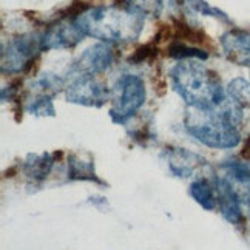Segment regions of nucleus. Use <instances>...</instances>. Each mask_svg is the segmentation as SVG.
<instances>
[{
    "label": "nucleus",
    "mask_w": 250,
    "mask_h": 250,
    "mask_svg": "<svg viewBox=\"0 0 250 250\" xmlns=\"http://www.w3.org/2000/svg\"><path fill=\"white\" fill-rule=\"evenodd\" d=\"M74 23L85 36L107 43H125L141 36L144 14L128 6H96L81 14Z\"/></svg>",
    "instance_id": "nucleus-1"
},
{
    "label": "nucleus",
    "mask_w": 250,
    "mask_h": 250,
    "mask_svg": "<svg viewBox=\"0 0 250 250\" xmlns=\"http://www.w3.org/2000/svg\"><path fill=\"white\" fill-rule=\"evenodd\" d=\"M170 76L173 88L195 110L208 111L227 98L218 76L193 59L181 61Z\"/></svg>",
    "instance_id": "nucleus-2"
},
{
    "label": "nucleus",
    "mask_w": 250,
    "mask_h": 250,
    "mask_svg": "<svg viewBox=\"0 0 250 250\" xmlns=\"http://www.w3.org/2000/svg\"><path fill=\"white\" fill-rule=\"evenodd\" d=\"M146 85L134 74H124L118 79L111 90L113 105L110 118L116 124H125L146 102Z\"/></svg>",
    "instance_id": "nucleus-3"
},
{
    "label": "nucleus",
    "mask_w": 250,
    "mask_h": 250,
    "mask_svg": "<svg viewBox=\"0 0 250 250\" xmlns=\"http://www.w3.org/2000/svg\"><path fill=\"white\" fill-rule=\"evenodd\" d=\"M201 113L206 116L204 121H199L198 118L186 121V128L195 139L210 148H235L239 146L241 134L238 131V127L210 116L206 111Z\"/></svg>",
    "instance_id": "nucleus-4"
},
{
    "label": "nucleus",
    "mask_w": 250,
    "mask_h": 250,
    "mask_svg": "<svg viewBox=\"0 0 250 250\" xmlns=\"http://www.w3.org/2000/svg\"><path fill=\"white\" fill-rule=\"evenodd\" d=\"M42 50V36L23 34L17 36L3 46L2 71L3 73H28Z\"/></svg>",
    "instance_id": "nucleus-5"
},
{
    "label": "nucleus",
    "mask_w": 250,
    "mask_h": 250,
    "mask_svg": "<svg viewBox=\"0 0 250 250\" xmlns=\"http://www.w3.org/2000/svg\"><path fill=\"white\" fill-rule=\"evenodd\" d=\"M111 91L101 79L91 74H78L66 86V101L85 107H102L108 101Z\"/></svg>",
    "instance_id": "nucleus-6"
},
{
    "label": "nucleus",
    "mask_w": 250,
    "mask_h": 250,
    "mask_svg": "<svg viewBox=\"0 0 250 250\" xmlns=\"http://www.w3.org/2000/svg\"><path fill=\"white\" fill-rule=\"evenodd\" d=\"M114 61L113 50L105 43H96L79 56L71 66V73L76 74H101L105 70H108Z\"/></svg>",
    "instance_id": "nucleus-7"
},
{
    "label": "nucleus",
    "mask_w": 250,
    "mask_h": 250,
    "mask_svg": "<svg viewBox=\"0 0 250 250\" xmlns=\"http://www.w3.org/2000/svg\"><path fill=\"white\" fill-rule=\"evenodd\" d=\"M86 37L74 21H61L46 28L42 36V50H61V48H74Z\"/></svg>",
    "instance_id": "nucleus-8"
},
{
    "label": "nucleus",
    "mask_w": 250,
    "mask_h": 250,
    "mask_svg": "<svg viewBox=\"0 0 250 250\" xmlns=\"http://www.w3.org/2000/svg\"><path fill=\"white\" fill-rule=\"evenodd\" d=\"M216 198L218 206L223 216L229 221L230 224L241 226L244 223V215L241 211V201L236 196L232 186L229 184L227 179H218L216 181Z\"/></svg>",
    "instance_id": "nucleus-9"
},
{
    "label": "nucleus",
    "mask_w": 250,
    "mask_h": 250,
    "mask_svg": "<svg viewBox=\"0 0 250 250\" xmlns=\"http://www.w3.org/2000/svg\"><path fill=\"white\" fill-rule=\"evenodd\" d=\"M221 45L232 62L250 66V33L241 30L227 31L221 37Z\"/></svg>",
    "instance_id": "nucleus-10"
},
{
    "label": "nucleus",
    "mask_w": 250,
    "mask_h": 250,
    "mask_svg": "<svg viewBox=\"0 0 250 250\" xmlns=\"http://www.w3.org/2000/svg\"><path fill=\"white\" fill-rule=\"evenodd\" d=\"M227 182L232 186L233 191L239 201L250 206V168L243 164H229L226 166Z\"/></svg>",
    "instance_id": "nucleus-11"
},
{
    "label": "nucleus",
    "mask_w": 250,
    "mask_h": 250,
    "mask_svg": "<svg viewBox=\"0 0 250 250\" xmlns=\"http://www.w3.org/2000/svg\"><path fill=\"white\" fill-rule=\"evenodd\" d=\"M53 156L43 153V155H30L25 162V173L34 181H42L48 176L53 167Z\"/></svg>",
    "instance_id": "nucleus-12"
},
{
    "label": "nucleus",
    "mask_w": 250,
    "mask_h": 250,
    "mask_svg": "<svg viewBox=\"0 0 250 250\" xmlns=\"http://www.w3.org/2000/svg\"><path fill=\"white\" fill-rule=\"evenodd\" d=\"M190 195L206 210H213L218 204V198H216L213 187L204 179L195 181L193 184L190 186Z\"/></svg>",
    "instance_id": "nucleus-13"
},
{
    "label": "nucleus",
    "mask_w": 250,
    "mask_h": 250,
    "mask_svg": "<svg viewBox=\"0 0 250 250\" xmlns=\"http://www.w3.org/2000/svg\"><path fill=\"white\" fill-rule=\"evenodd\" d=\"M168 56L173 59L178 61H190V59H201L206 61L208 57V53L204 50H199V48L188 46L184 42H173L168 46Z\"/></svg>",
    "instance_id": "nucleus-14"
},
{
    "label": "nucleus",
    "mask_w": 250,
    "mask_h": 250,
    "mask_svg": "<svg viewBox=\"0 0 250 250\" xmlns=\"http://www.w3.org/2000/svg\"><path fill=\"white\" fill-rule=\"evenodd\" d=\"M173 33H175V37H179V39L186 41L188 43H195V45H203L208 39L201 30H196V28L190 26L188 23L182 21L175 22V31Z\"/></svg>",
    "instance_id": "nucleus-15"
},
{
    "label": "nucleus",
    "mask_w": 250,
    "mask_h": 250,
    "mask_svg": "<svg viewBox=\"0 0 250 250\" xmlns=\"http://www.w3.org/2000/svg\"><path fill=\"white\" fill-rule=\"evenodd\" d=\"M125 6H128L141 14H148L158 17L164 6V0H125Z\"/></svg>",
    "instance_id": "nucleus-16"
},
{
    "label": "nucleus",
    "mask_w": 250,
    "mask_h": 250,
    "mask_svg": "<svg viewBox=\"0 0 250 250\" xmlns=\"http://www.w3.org/2000/svg\"><path fill=\"white\" fill-rule=\"evenodd\" d=\"M34 86L39 90L43 96H53L56 93H59L63 86V79L59 76L51 74V73H45L41 76L39 79L36 81Z\"/></svg>",
    "instance_id": "nucleus-17"
},
{
    "label": "nucleus",
    "mask_w": 250,
    "mask_h": 250,
    "mask_svg": "<svg viewBox=\"0 0 250 250\" xmlns=\"http://www.w3.org/2000/svg\"><path fill=\"white\" fill-rule=\"evenodd\" d=\"M68 173L73 179H96L91 162H83L79 158L71 156L68 162Z\"/></svg>",
    "instance_id": "nucleus-18"
},
{
    "label": "nucleus",
    "mask_w": 250,
    "mask_h": 250,
    "mask_svg": "<svg viewBox=\"0 0 250 250\" xmlns=\"http://www.w3.org/2000/svg\"><path fill=\"white\" fill-rule=\"evenodd\" d=\"M229 96H232L239 104L250 105V82L246 79H233L229 83Z\"/></svg>",
    "instance_id": "nucleus-19"
},
{
    "label": "nucleus",
    "mask_w": 250,
    "mask_h": 250,
    "mask_svg": "<svg viewBox=\"0 0 250 250\" xmlns=\"http://www.w3.org/2000/svg\"><path fill=\"white\" fill-rule=\"evenodd\" d=\"M156 54H158V46H156V42L153 41L151 43L139 46L138 50L128 57V62L131 65H139V63H144V62H148L151 59H155Z\"/></svg>",
    "instance_id": "nucleus-20"
},
{
    "label": "nucleus",
    "mask_w": 250,
    "mask_h": 250,
    "mask_svg": "<svg viewBox=\"0 0 250 250\" xmlns=\"http://www.w3.org/2000/svg\"><path fill=\"white\" fill-rule=\"evenodd\" d=\"M28 110L31 111L34 116H54V105L50 96H42V98L36 99Z\"/></svg>",
    "instance_id": "nucleus-21"
},
{
    "label": "nucleus",
    "mask_w": 250,
    "mask_h": 250,
    "mask_svg": "<svg viewBox=\"0 0 250 250\" xmlns=\"http://www.w3.org/2000/svg\"><path fill=\"white\" fill-rule=\"evenodd\" d=\"M186 3L191 9H193V11H196V13H201V14H204V16H215V17L223 19V21H229L227 16L223 11H219V9L210 6L208 3L204 2V0H186Z\"/></svg>",
    "instance_id": "nucleus-22"
},
{
    "label": "nucleus",
    "mask_w": 250,
    "mask_h": 250,
    "mask_svg": "<svg viewBox=\"0 0 250 250\" xmlns=\"http://www.w3.org/2000/svg\"><path fill=\"white\" fill-rule=\"evenodd\" d=\"M241 158H244L246 161H250V138L244 142L243 150H241Z\"/></svg>",
    "instance_id": "nucleus-23"
}]
</instances>
